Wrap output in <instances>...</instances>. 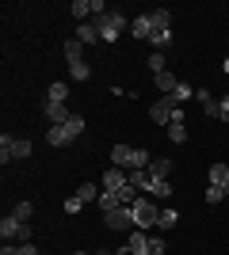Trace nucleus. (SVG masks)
<instances>
[{
  "instance_id": "obj_18",
  "label": "nucleus",
  "mask_w": 229,
  "mask_h": 255,
  "mask_svg": "<svg viewBox=\"0 0 229 255\" xmlns=\"http://www.w3.org/2000/svg\"><path fill=\"white\" fill-rule=\"evenodd\" d=\"M46 141L61 149V145H69V141H73V137H69V129H65V126H50V129H46Z\"/></svg>"
},
{
  "instance_id": "obj_28",
  "label": "nucleus",
  "mask_w": 229,
  "mask_h": 255,
  "mask_svg": "<svg viewBox=\"0 0 229 255\" xmlns=\"http://www.w3.org/2000/svg\"><path fill=\"white\" fill-rule=\"evenodd\" d=\"M176 221H180V213H176V210H161V221H157V229L164 233V229H172Z\"/></svg>"
},
{
  "instance_id": "obj_13",
  "label": "nucleus",
  "mask_w": 229,
  "mask_h": 255,
  "mask_svg": "<svg viewBox=\"0 0 229 255\" xmlns=\"http://www.w3.org/2000/svg\"><path fill=\"white\" fill-rule=\"evenodd\" d=\"M149 15V23H153V31H172V11H164V8H157V11H145Z\"/></svg>"
},
{
  "instance_id": "obj_40",
  "label": "nucleus",
  "mask_w": 229,
  "mask_h": 255,
  "mask_svg": "<svg viewBox=\"0 0 229 255\" xmlns=\"http://www.w3.org/2000/svg\"><path fill=\"white\" fill-rule=\"evenodd\" d=\"M73 255H88V252H73Z\"/></svg>"
},
{
  "instance_id": "obj_32",
  "label": "nucleus",
  "mask_w": 229,
  "mask_h": 255,
  "mask_svg": "<svg viewBox=\"0 0 229 255\" xmlns=\"http://www.w3.org/2000/svg\"><path fill=\"white\" fill-rule=\"evenodd\" d=\"M222 198H226V191H222V187H207V202H210V206H218Z\"/></svg>"
},
{
  "instance_id": "obj_35",
  "label": "nucleus",
  "mask_w": 229,
  "mask_h": 255,
  "mask_svg": "<svg viewBox=\"0 0 229 255\" xmlns=\"http://www.w3.org/2000/svg\"><path fill=\"white\" fill-rule=\"evenodd\" d=\"M172 99H176V103H184V99H191V88H187V84H180V88L172 92Z\"/></svg>"
},
{
  "instance_id": "obj_5",
  "label": "nucleus",
  "mask_w": 229,
  "mask_h": 255,
  "mask_svg": "<svg viewBox=\"0 0 229 255\" xmlns=\"http://www.w3.org/2000/svg\"><path fill=\"white\" fill-rule=\"evenodd\" d=\"M126 183H130V171L126 168H115V164H111V168L103 171V191H119Z\"/></svg>"
},
{
  "instance_id": "obj_2",
  "label": "nucleus",
  "mask_w": 229,
  "mask_h": 255,
  "mask_svg": "<svg viewBox=\"0 0 229 255\" xmlns=\"http://www.w3.org/2000/svg\"><path fill=\"white\" fill-rule=\"evenodd\" d=\"M130 213H134V229H142V233L157 229V221H161V210H157L153 198H145V194H138V202L130 206Z\"/></svg>"
},
{
  "instance_id": "obj_29",
  "label": "nucleus",
  "mask_w": 229,
  "mask_h": 255,
  "mask_svg": "<svg viewBox=\"0 0 229 255\" xmlns=\"http://www.w3.org/2000/svg\"><path fill=\"white\" fill-rule=\"evenodd\" d=\"M149 69H153V76L164 73V53H161V50H153V53H149Z\"/></svg>"
},
{
  "instance_id": "obj_33",
  "label": "nucleus",
  "mask_w": 229,
  "mask_h": 255,
  "mask_svg": "<svg viewBox=\"0 0 229 255\" xmlns=\"http://www.w3.org/2000/svg\"><path fill=\"white\" fill-rule=\"evenodd\" d=\"M203 111H207V118H222V103H218V99H210Z\"/></svg>"
},
{
  "instance_id": "obj_15",
  "label": "nucleus",
  "mask_w": 229,
  "mask_h": 255,
  "mask_svg": "<svg viewBox=\"0 0 229 255\" xmlns=\"http://www.w3.org/2000/svg\"><path fill=\"white\" fill-rule=\"evenodd\" d=\"M153 84L161 88L164 96H172L176 88H180V80H176V73H168V69H164V73H157V76H153Z\"/></svg>"
},
{
  "instance_id": "obj_1",
  "label": "nucleus",
  "mask_w": 229,
  "mask_h": 255,
  "mask_svg": "<svg viewBox=\"0 0 229 255\" xmlns=\"http://www.w3.org/2000/svg\"><path fill=\"white\" fill-rule=\"evenodd\" d=\"M88 23L99 31V42H119V34L126 31V15H122V11H99V15H92Z\"/></svg>"
},
{
  "instance_id": "obj_21",
  "label": "nucleus",
  "mask_w": 229,
  "mask_h": 255,
  "mask_svg": "<svg viewBox=\"0 0 229 255\" xmlns=\"http://www.w3.org/2000/svg\"><path fill=\"white\" fill-rule=\"evenodd\" d=\"M119 194L115 191H99V213H111V210H119Z\"/></svg>"
},
{
  "instance_id": "obj_22",
  "label": "nucleus",
  "mask_w": 229,
  "mask_h": 255,
  "mask_svg": "<svg viewBox=\"0 0 229 255\" xmlns=\"http://www.w3.org/2000/svg\"><path fill=\"white\" fill-rule=\"evenodd\" d=\"M46 99H50V103H65V99H69V84L54 80V84H50V92H46Z\"/></svg>"
},
{
  "instance_id": "obj_14",
  "label": "nucleus",
  "mask_w": 229,
  "mask_h": 255,
  "mask_svg": "<svg viewBox=\"0 0 229 255\" xmlns=\"http://www.w3.org/2000/svg\"><path fill=\"white\" fill-rule=\"evenodd\" d=\"M69 11H73L80 23H88V15H96V0H73V4H69Z\"/></svg>"
},
{
  "instance_id": "obj_37",
  "label": "nucleus",
  "mask_w": 229,
  "mask_h": 255,
  "mask_svg": "<svg viewBox=\"0 0 229 255\" xmlns=\"http://www.w3.org/2000/svg\"><path fill=\"white\" fill-rule=\"evenodd\" d=\"M0 255H19V248H15V244H4V248H0Z\"/></svg>"
},
{
  "instance_id": "obj_36",
  "label": "nucleus",
  "mask_w": 229,
  "mask_h": 255,
  "mask_svg": "<svg viewBox=\"0 0 229 255\" xmlns=\"http://www.w3.org/2000/svg\"><path fill=\"white\" fill-rule=\"evenodd\" d=\"M195 99H199V103H203V107H207V103H210V99H214V96H210L207 88H199V92H195Z\"/></svg>"
},
{
  "instance_id": "obj_3",
  "label": "nucleus",
  "mask_w": 229,
  "mask_h": 255,
  "mask_svg": "<svg viewBox=\"0 0 229 255\" xmlns=\"http://www.w3.org/2000/svg\"><path fill=\"white\" fill-rule=\"evenodd\" d=\"M172 111H176V99H172V96H161L157 103L149 107V118L157 122V126L168 129V122H172Z\"/></svg>"
},
{
  "instance_id": "obj_17",
  "label": "nucleus",
  "mask_w": 229,
  "mask_h": 255,
  "mask_svg": "<svg viewBox=\"0 0 229 255\" xmlns=\"http://www.w3.org/2000/svg\"><path fill=\"white\" fill-rule=\"evenodd\" d=\"M76 38H80L84 46H99V31L92 27V23H80V27H76Z\"/></svg>"
},
{
  "instance_id": "obj_8",
  "label": "nucleus",
  "mask_w": 229,
  "mask_h": 255,
  "mask_svg": "<svg viewBox=\"0 0 229 255\" xmlns=\"http://www.w3.org/2000/svg\"><path fill=\"white\" fill-rule=\"evenodd\" d=\"M0 236H4V244L19 240V236H23V221H15V217H4V221H0Z\"/></svg>"
},
{
  "instance_id": "obj_30",
  "label": "nucleus",
  "mask_w": 229,
  "mask_h": 255,
  "mask_svg": "<svg viewBox=\"0 0 229 255\" xmlns=\"http://www.w3.org/2000/svg\"><path fill=\"white\" fill-rule=\"evenodd\" d=\"M168 244H164V236H149V255H164Z\"/></svg>"
},
{
  "instance_id": "obj_16",
  "label": "nucleus",
  "mask_w": 229,
  "mask_h": 255,
  "mask_svg": "<svg viewBox=\"0 0 229 255\" xmlns=\"http://www.w3.org/2000/svg\"><path fill=\"white\" fill-rule=\"evenodd\" d=\"M65 61L69 65L84 61V42H80V38H69V42H65Z\"/></svg>"
},
{
  "instance_id": "obj_20",
  "label": "nucleus",
  "mask_w": 229,
  "mask_h": 255,
  "mask_svg": "<svg viewBox=\"0 0 229 255\" xmlns=\"http://www.w3.org/2000/svg\"><path fill=\"white\" fill-rule=\"evenodd\" d=\"M76 198H80V202H99V187L96 183H80V187H76Z\"/></svg>"
},
{
  "instance_id": "obj_9",
  "label": "nucleus",
  "mask_w": 229,
  "mask_h": 255,
  "mask_svg": "<svg viewBox=\"0 0 229 255\" xmlns=\"http://www.w3.org/2000/svg\"><path fill=\"white\" fill-rule=\"evenodd\" d=\"M130 34L138 38V42H149V38H153V23H149V15H138V19L130 23Z\"/></svg>"
},
{
  "instance_id": "obj_23",
  "label": "nucleus",
  "mask_w": 229,
  "mask_h": 255,
  "mask_svg": "<svg viewBox=\"0 0 229 255\" xmlns=\"http://www.w3.org/2000/svg\"><path fill=\"white\" fill-rule=\"evenodd\" d=\"M65 129H69V137H80L84 133V115H69V122H65Z\"/></svg>"
},
{
  "instance_id": "obj_6",
  "label": "nucleus",
  "mask_w": 229,
  "mask_h": 255,
  "mask_svg": "<svg viewBox=\"0 0 229 255\" xmlns=\"http://www.w3.org/2000/svg\"><path fill=\"white\" fill-rule=\"evenodd\" d=\"M103 221H107V229H130V225H134V213H130V206H119V210L103 213Z\"/></svg>"
},
{
  "instance_id": "obj_27",
  "label": "nucleus",
  "mask_w": 229,
  "mask_h": 255,
  "mask_svg": "<svg viewBox=\"0 0 229 255\" xmlns=\"http://www.w3.org/2000/svg\"><path fill=\"white\" fill-rule=\"evenodd\" d=\"M69 76H73V80H88V76H92L88 61H76V65H69Z\"/></svg>"
},
{
  "instance_id": "obj_12",
  "label": "nucleus",
  "mask_w": 229,
  "mask_h": 255,
  "mask_svg": "<svg viewBox=\"0 0 229 255\" xmlns=\"http://www.w3.org/2000/svg\"><path fill=\"white\" fill-rule=\"evenodd\" d=\"M130 160H134L130 145H115V149H111V164H115V168H126V171H130Z\"/></svg>"
},
{
  "instance_id": "obj_38",
  "label": "nucleus",
  "mask_w": 229,
  "mask_h": 255,
  "mask_svg": "<svg viewBox=\"0 0 229 255\" xmlns=\"http://www.w3.org/2000/svg\"><path fill=\"white\" fill-rule=\"evenodd\" d=\"M222 122H229V99H222Z\"/></svg>"
},
{
  "instance_id": "obj_7",
  "label": "nucleus",
  "mask_w": 229,
  "mask_h": 255,
  "mask_svg": "<svg viewBox=\"0 0 229 255\" xmlns=\"http://www.w3.org/2000/svg\"><path fill=\"white\" fill-rule=\"evenodd\" d=\"M153 175V183H161V179H168L172 175V160H164V156H153V164L145 168Z\"/></svg>"
},
{
  "instance_id": "obj_39",
  "label": "nucleus",
  "mask_w": 229,
  "mask_h": 255,
  "mask_svg": "<svg viewBox=\"0 0 229 255\" xmlns=\"http://www.w3.org/2000/svg\"><path fill=\"white\" fill-rule=\"evenodd\" d=\"M222 69H226V76H229V57H226V65H222Z\"/></svg>"
},
{
  "instance_id": "obj_41",
  "label": "nucleus",
  "mask_w": 229,
  "mask_h": 255,
  "mask_svg": "<svg viewBox=\"0 0 229 255\" xmlns=\"http://www.w3.org/2000/svg\"><path fill=\"white\" fill-rule=\"evenodd\" d=\"M226 99H229V96H226Z\"/></svg>"
},
{
  "instance_id": "obj_19",
  "label": "nucleus",
  "mask_w": 229,
  "mask_h": 255,
  "mask_svg": "<svg viewBox=\"0 0 229 255\" xmlns=\"http://www.w3.org/2000/svg\"><path fill=\"white\" fill-rule=\"evenodd\" d=\"M130 183L138 187V191H153V175H149L145 168H134V171H130Z\"/></svg>"
},
{
  "instance_id": "obj_31",
  "label": "nucleus",
  "mask_w": 229,
  "mask_h": 255,
  "mask_svg": "<svg viewBox=\"0 0 229 255\" xmlns=\"http://www.w3.org/2000/svg\"><path fill=\"white\" fill-rule=\"evenodd\" d=\"M149 194H161V198H172V183H168V179L153 183V191H149Z\"/></svg>"
},
{
  "instance_id": "obj_4",
  "label": "nucleus",
  "mask_w": 229,
  "mask_h": 255,
  "mask_svg": "<svg viewBox=\"0 0 229 255\" xmlns=\"http://www.w3.org/2000/svg\"><path fill=\"white\" fill-rule=\"evenodd\" d=\"M119 255H149V233L134 229V233H130V240H126V248H122Z\"/></svg>"
},
{
  "instance_id": "obj_34",
  "label": "nucleus",
  "mask_w": 229,
  "mask_h": 255,
  "mask_svg": "<svg viewBox=\"0 0 229 255\" xmlns=\"http://www.w3.org/2000/svg\"><path fill=\"white\" fill-rule=\"evenodd\" d=\"M80 210H84V202H80L76 194H73V198H65V213H80Z\"/></svg>"
},
{
  "instance_id": "obj_25",
  "label": "nucleus",
  "mask_w": 229,
  "mask_h": 255,
  "mask_svg": "<svg viewBox=\"0 0 229 255\" xmlns=\"http://www.w3.org/2000/svg\"><path fill=\"white\" fill-rule=\"evenodd\" d=\"M149 42H153V46H157V50L164 53V50H168V46H172V31H153V38H149Z\"/></svg>"
},
{
  "instance_id": "obj_26",
  "label": "nucleus",
  "mask_w": 229,
  "mask_h": 255,
  "mask_svg": "<svg viewBox=\"0 0 229 255\" xmlns=\"http://www.w3.org/2000/svg\"><path fill=\"white\" fill-rule=\"evenodd\" d=\"M11 217L27 225V221H31V217H34V206H31V202H19V206H15V210H11Z\"/></svg>"
},
{
  "instance_id": "obj_24",
  "label": "nucleus",
  "mask_w": 229,
  "mask_h": 255,
  "mask_svg": "<svg viewBox=\"0 0 229 255\" xmlns=\"http://www.w3.org/2000/svg\"><path fill=\"white\" fill-rule=\"evenodd\" d=\"M153 164V152L149 149H134V160H130V171L134 168H149Z\"/></svg>"
},
{
  "instance_id": "obj_11",
  "label": "nucleus",
  "mask_w": 229,
  "mask_h": 255,
  "mask_svg": "<svg viewBox=\"0 0 229 255\" xmlns=\"http://www.w3.org/2000/svg\"><path fill=\"white\" fill-rule=\"evenodd\" d=\"M46 118H50V126H65L69 122V107L65 103H46Z\"/></svg>"
},
{
  "instance_id": "obj_10",
  "label": "nucleus",
  "mask_w": 229,
  "mask_h": 255,
  "mask_svg": "<svg viewBox=\"0 0 229 255\" xmlns=\"http://www.w3.org/2000/svg\"><path fill=\"white\" fill-rule=\"evenodd\" d=\"M210 187H222L229 198V168L226 164H210Z\"/></svg>"
}]
</instances>
